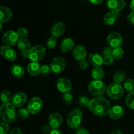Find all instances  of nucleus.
I'll list each match as a JSON object with an SVG mask.
<instances>
[{
    "mask_svg": "<svg viewBox=\"0 0 134 134\" xmlns=\"http://www.w3.org/2000/svg\"><path fill=\"white\" fill-rule=\"evenodd\" d=\"M75 43L74 41L71 38H65L62 41L60 44V49L64 52H68L73 49Z\"/></svg>",
    "mask_w": 134,
    "mask_h": 134,
    "instance_id": "23",
    "label": "nucleus"
},
{
    "mask_svg": "<svg viewBox=\"0 0 134 134\" xmlns=\"http://www.w3.org/2000/svg\"><path fill=\"white\" fill-rule=\"evenodd\" d=\"M73 56L75 60L78 61L85 60L86 56V50L82 45H77L73 48Z\"/></svg>",
    "mask_w": 134,
    "mask_h": 134,
    "instance_id": "18",
    "label": "nucleus"
},
{
    "mask_svg": "<svg viewBox=\"0 0 134 134\" xmlns=\"http://www.w3.org/2000/svg\"><path fill=\"white\" fill-rule=\"evenodd\" d=\"M107 41L109 47L113 48H115L120 47L121 44H122L123 39L119 33L113 32L108 35Z\"/></svg>",
    "mask_w": 134,
    "mask_h": 134,
    "instance_id": "9",
    "label": "nucleus"
},
{
    "mask_svg": "<svg viewBox=\"0 0 134 134\" xmlns=\"http://www.w3.org/2000/svg\"><path fill=\"white\" fill-rule=\"evenodd\" d=\"M57 45V40L53 36L50 37L47 40V46L49 48H54Z\"/></svg>",
    "mask_w": 134,
    "mask_h": 134,
    "instance_id": "34",
    "label": "nucleus"
},
{
    "mask_svg": "<svg viewBox=\"0 0 134 134\" xmlns=\"http://www.w3.org/2000/svg\"><path fill=\"white\" fill-rule=\"evenodd\" d=\"M27 102V96L22 92L15 93L12 98L11 103L16 107L23 106Z\"/></svg>",
    "mask_w": 134,
    "mask_h": 134,
    "instance_id": "12",
    "label": "nucleus"
},
{
    "mask_svg": "<svg viewBox=\"0 0 134 134\" xmlns=\"http://www.w3.org/2000/svg\"><path fill=\"white\" fill-rule=\"evenodd\" d=\"M13 96H11V93L7 90H3L1 93V99L3 103H10V101L12 100Z\"/></svg>",
    "mask_w": 134,
    "mask_h": 134,
    "instance_id": "28",
    "label": "nucleus"
},
{
    "mask_svg": "<svg viewBox=\"0 0 134 134\" xmlns=\"http://www.w3.org/2000/svg\"><path fill=\"white\" fill-rule=\"evenodd\" d=\"M46 54V49L43 46L37 44L31 47L30 51L29 59L32 62H37L41 60Z\"/></svg>",
    "mask_w": 134,
    "mask_h": 134,
    "instance_id": "6",
    "label": "nucleus"
},
{
    "mask_svg": "<svg viewBox=\"0 0 134 134\" xmlns=\"http://www.w3.org/2000/svg\"><path fill=\"white\" fill-rule=\"evenodd\" d=\"M88 108L96 116H105L109 115L111 107L110 103L106 98L96 97L91 99Z\"/></svg>",
    "mask_w": 134,
    "mask_h": 134,
    "instance_id": "1",
    "label": "nucleus"
},
{
    "mask_svg": "<svg viewBox=\"0 0 134 134\" xmlns=\"http://www.w3.org/2000/svg\"><path fill=\"white\" fill-rule=\"evenodd\" d=\"M110 134H124L123 132H122L120 130H115L113 131Z\"/></svg>",
    "mask_w": 134,
    "mask_h": 134,
    "instance_id": "49",
    "label": "nucleus"
},
{
    "mask_svg": "<svg viewBox=\"0 0 134 134\" xmlns=\"http://www.w3.org/2000/svg\"><path fill=\"white\" fill-rule=\"evenodd\" d=\"M52 129H53V128L50 126L49 124H44V125L42 127V132L44 133H50Z\"/></svg>",
    "mask_w": 134,
    "mask_h": 134,
    "instance_id": "42",
    "label": "nucleus"
},
{
    "mask_svg": "<svg viewBox=\"0 0 134 134\" xmlns=\"http://www.w3.org/2000/svg\"><path fill=\"white\" fill-rule=\"evenodd\" d=\"M125 103L127 107L131 109L134 110V92L130 93L126 98Z\"/></svg>",
    "mask_w": 134,
    "mask_h": 134,
    "instance_id": "31",
    "label": "nucleus"
},
{
    "mask_svg": "<svg viewBox=\"0 0 134 134\" xmlns=\"http://www.w3.org/2000/svg\"><path fill=\"white\" fill-rule=\"evenodd\" d=\"M65 61L62 57H55L51 64V69L54 73H60L64 71L65 68Z\"/></svg>",
    "mask_w": 134,
    "mask_h": 134,
    "instance_id": "10",
    "label": "nucleus"
},
{
    "mask_svg": "<svg viewBox=\"0 0 134 134\" xmlns=\"http://www.w3.org/2000/svg\"><path fill=\"white\" fill-rule=\"evenodd\" d=\"M115 59L113 58L112 56H104L103 57V63L105 65H109L113 63Z\"/></svg>",
    "mask_w": 134,
    "mask_h": 134,
    "instance_id": "39",
    "label": "nucleus"
},
{
    "mask_svg": "<svg viewBox=\"0 0 134 134\" xmlns=\"http://www.w3.org/2000/svg\"><path fill=\"white\" fill-rule=\"evenodd\" d=\"M16 33L20 39H23V38H26L27 36V30L25 27H20L18 29Z\"/></svg>",
    "mask_w": 134,
    "mask_h": 134,
    "instance_id": "38",
    "label": "nucleus"
},
{
    "mask_svg": "<svg viewBox=\"0 0 134 134\" xmlns=\"http://www.w3.org/2000/svg\"><path fill=\"white\" fill-rule=\"evenodd\" d=\"M30 113L29 112V111L27 110V109H26L22 108L17 111L16 115H17V116L19 118V119H22V120H24V119H26V118L28 117L29 114Z\"/></svg>",
    "mask_w": 134,
    "mask_h": 134,
    "instance_id": "32",
    "label": "nucleus"
},
{
    "mask_svg": "<svg viewBox=\"0 0 134 134\" xmlns=\"http://www.w3.org/2000/svg\"><path fill=\"white\" fill-rule=\"evenodd\" d=\"M10 73L16 78H21L24 75V69L20 65H13L10 68Z\"/></svg>",
    "mask_w": 134,
    "mask_h": 134,
    "instance_id": "25",
    "label": "nucleus"
},
{
    "mask_svg": "<svg viewBox=\"0 0 134 134\" xmlns=\"http://www.w3.org/2000/svg\"><path fill=\"white\" fill-rule=\"evenodd\" d=\"M19 37L16 32L13 30H9L6 31L3 35V42L7 46L13 47L17 44L19 40Z\"/></svg>",
    "mask_w": 134,
    "mask_h": 134,
    "instance_id": "7",
    "label": "nucleus"
},
{
    "mask_svg": "<svg viewBox=\"0 0 134 134\" xmlns=\"http://www.w3.org/2000/svg\"><path fill=\"white\" fill-rule=\"evenodd\" d=\"M41 66L39 62H31L27 65V72L32 77H36L38 75L41 74Z\"/></svg>",
    "mask_w": 134,
    "mask_h": 134,
    "instance_id": "20",
    "label": "nucleus"
},
{
    "mask_svg": "<svg viewBox=\"0 0 134 134\" xmlns=\"http://www.w3.org/2000/svg\"><path fill=\"white\" fill-rule=\"evenodd\" d=\"M126 2L124 0H107V6L110 11L119 12L124 8Z\"/></svg>",
    "mask_w": 134,
    "mask_h": 134,
    "instance_id": "13",
    "label": "nucleus"
},
{
    "mask_svg": "<svg viewBox=\"0 0 134 134\" xmlns=\"http://www.w3.org/2000/svg\"><path fill=\"white\" fill-rule=\"evenodd\" d=\"M124 55V51L121 47L113 48L112 52V56L115 60H120Z\"/></svg>",
    "mask_w": 134,
    "mask_h": 134,
    "instance_id": "30",
    "label": "nucleus"
},
{
    "mask_svg": "<svg viewBox=\"0 0 134 134\" xmlns=\"http://www.w3.org/2000/svg\"><path fill=\"white\" fill-rule=\"evenodd\" d=\"M119 16H120L119 12L109 11L104 16L105 24L107 26H112L115 23V22L119 18Z\"/></svg>",
    "mask_w": 134,
    "mask_h": 134,
    "instance_id": "21",
    "label": "nucleus"
},
{
    "mask_svg": "<svg viewBox=\"0 0 134 134\" xmlns=\"http://www.w3.org/2000/svg\"><path fill=\"white\" fill-rule=\"evenodd\" d=\"M128 22L132 26H134V13L131 12L128 15Z\"/></svg>",
    "mask_w": 134,
    "mask_h": 134,
    "instance_id": "44",
    "label": "nucleus"
},
{
    "mask_svg": "<svg viewBox=\"0 0 134 134\" xmlns=\"http://www.w3.org/2000/svg\"><path fill=\"white\" fill-rule=\"evenodd\" d=\"M63 118L58 112H54L48 117V124L52 128H58L62 125Z\"/></svg>",
    "mask_w": 134,
    "mask_h": 134,
    "instance_id": "14",
    "label": "nucleus"
},
{
    "mask_svg": "<svg viewBox=\"0 0 134 134\" xmlns=\"http://www.w3.org/2000/svg\"><path fill=\"white\" fill-rule=\"evenodd\" d=\"M107 94L110 98L116 100L123 96L124 90L121 85L113 82L107 88Z\"/></svg>",
    "mask_w": 134,
    "mask_h": 134,
    "instance_id": "5",
    "label": "nucleus"
},
{
    "mask_svg": "<svg viewBox=\"0 0 134 134\" xmlns=\"http://www.w3.org/2000/svg\"><path fill=\"white\" fill-rule=\"evenodd\" d=\"M49 134H63L62 131L58 128H53Z\"/></svg>",
    "mask_w": 134,
    "mask_h": 134,
    "instance_id": "46",
    "label": "nucleus"
},
{
    "mask_svg": "<svg viewBox=\"0 0 134 134\" xmlns=\"http://www.w3.org/2000/svg\"><path fill=\"white\" fill-rule=\"evenodd\" d=\"M0 116L3 121L12 123L16 119L15 107L12 103H3L0 107Z\"/></svg>",
    "mask_w": 134,
    "mask_h": 134,
    "instance_id": "2",
    "label": "nucleus"
},
{
    "mask_svg": "<svg viewBox=\"0 0 134 134\" xmlns=\"http://www.w3.org/2000/svg\"><path fill=\"white\" fill-rule=\"evenodd\" d=\"M82 113L79 109H75L71 111L67 118V124L71 129H77L82 122Z\"/></svg>",
    "mask_w": 134,
    "mask_h": 134,
    "instance_id": "3",
    "label": "nucleus"
},
{
    "mask_svg": "<svg viewBox=\"0 0 134 134\" xmlns=\"http://www.w3.org/2000/svg\"><path fill=\"white\" fill-rule=\"evenodd\" d=\"M126 77V73L124 71H118L113 75V81L115 83L120 85L124 82Z\"/></svg>",
    "mask_w": 134,
    "mask_h": 134,
    "instance_id": "27",
    "label": "nucleus"
},
{
    "mask_svg": "<svg viewBox=\"0 0 134 134\" xmlns=\"http://www.w3.org/2000/svg\"><path fill=\"white\" fill-rule=\"evenodd\" d=\"M65 27L64 23L58 22L55 23L51 29V34L56 38H59L65 33Z\"/></svg>",
    "mask_w": 134,
    "mask_h": 134,
    "instance_id": "17",
    "label": "nucleus"
},
{
    "mask_svg": "<svg viewBox=\"0 0 134 134\" xmlns=\"http://www.w3.org/2000/svg\"><path fill=\"white\" fill-rule=\"evenodd\" d=\"M89 1L94 5H99V4L102 3L104 0H89Z\"/></svg>",
    "mask_w": 134,
    "mask_h": 134,
    "instance_id": "48",
    "label": "nucleus"
},
{
    "mask_svg": "<svg viewBox=\"0 0 134 134\" xmlns=\"http://www.w3.org/2000/svg\"><path fill=\"white\" fill-rule=\"evenodd\" d=\"M124 89L128 92L132 93L134 92V81L131 79L126 80L124 82Z\"/></svg>",
    "mask_w": 134,
    "mask_h": 134,
    "instance_id": "29",
    "label": "nucleus"
},
{
    "mask_svg": "<svg viewBox=\"0 0 134 134\" xmlns=\"http://www.w3.org/2000/svg\"><path fill=\"white\" fill-rule=\"evenodd\" d=\"M9 128L7 122L3 121V120L0 122V130H1L0 134H7L9 132Z\"/></svg>",
    "mask_w": 134,
    "mask_h": 134,
    "instance_id": "37",
    "label": "nucleus"
},
{
    "mask_svg": "<svg viewBox=\"0 0 134 134\" xmlns=\"http://www.w3.org/2000/svg\"><path fill=\"white\" fill-rule=\"evenodd\" d=\"M130 7V9L131 10H132V12H133L134 13V0H132Z\"/></svg>",
    "mask_w": 134,
    "mask_h": 134,
    "instance_id": "50",
    "label": "nucleus"
},
{
    "mask_svg": "<svg viewBox=\"0 0 134 134\" xmlns=\"http://www.w3.org/2000/svg\"><path fill=\"white\" fill-rule=\"evenodd\" d=\"M9 134H23V132L20 128H14L10 130Z\"/></svg>",
    "mask_w": 134,
    "mask_h": 134,
    "instance_id": "45",
    "label": "nucleus"
},
{
    "mask_svg": "<svg viewBox=\"0 0 134 134\" xmlns=\"http://www.w3.org/2000/svg\"><path fill=\"white\" fill-rule=\"evenodd\" d=\"M52 69H51V65H43L41 66V74L43 76H48L52 72Z\"/></svg>",
    "mask_w": 134,
    "mask_h": 134,
    "instance_id": "35",
    "label": "nucleus"
},
{
    "mask_svg": "<svg viewBox=\"0 0 134 134\" xmlns=\"http://www.w3.org/2000/svg\"><path fill=\"white\" fill-rule=\"evenodd\" d=\"M43 107V102L39 97H34L31 98L27 105V110L31 114L38 113L40 112Z\"/></svg>",
    "mask_w": 134,
    "mask_h": 134,
    "instance_id": "8",
    "label": "nucleus"
},
{
    "mask_svg": "<svg viewBox=\"0 0 134 134\" xmlns=\"http://www.w3.org/2000/svg\"><path fill=\"white\" fill-rule=\"evenodd\" d=\"M29 54H30V51L21 52V55L24 58H29Z\"/></svg>",
    "mask_w": 134,
    "mask_h": 134,
    "instance_id": "47",
    "label": "nucleus"
},
{
    "mask_svg": "<svg viewBox=\"0 0 134 134\" xmlns=\"http://www.w3.org/2000/svg\"><path fill=\"white\" fill-rule=\"evenodd\" d=\"M113 48H111V47H108L107 48H105L103 51V57L104 56H112V52Z\"/></svg>",
    "mask_w": 134,
    "mask_h": 134,
    "instance_id": "41",
    "label": "nucleus"
},
{
    "mask_svg": "<svg viewBox=\"0 0 134 134\" xmlns=\"http://www.w3.org/2000/svg\"><path fill=\"white\" fill-rule=\"evenodd\" d=\"M88 90L90 94L96 97H101L107 92L106 85L103 81L94 80L88 85Z\"/></svg>",
    "mask_w": 134,
    "mask_h": 134,
    "instance_id": "4",
    "label": "nucleus"
},
{
    "mask_svg": "<svg viewBox=\"0 0 134 134\" xmlns=\"http://www.w3.org/2000/svg\"><path fill=\"white\" fill-rule=\"evenodd\" d=\"M104 75V71L101 68H94L92 71V77L94 79V80L101 81L103 79Z\"/></svg>",
    "mask_w": 134,
    "mask_h": 134,
    "instance_id": "26",
    "label": "nucleus"
},
{
    "mask_svg": "<svg viewBox=\"0 0 134 134\" xmlns=\"http://www.w3.org/2000/svg\"><path fill=\"white\" fill-rule=\"evenodd\" d=\"M12 16L13 13L10 9L5 6L0 7V22H7L12 18Z\"/></svg>",
    "mask_w": 134,
    "mask_h": 134,
    "instance_id": "22",
    "label": "nucleus"
},
{
    "mask_svg": "<svg viewBox=\"0 0 134 134\" xmlns=\"http://www.w3.org/2000/svg\"><path fill=\"white\" fill-rule=\"evenodd\" d=\"M79 67L81 68V69L85 70V69H87L88 67V63L85 60H81V61L79 62Z\"/></svg>",
    "mask_w": 134,
    "mask_h": 134,
    "instance_id": "43",
    "label": "nucleus"
},
{
    "mask_svg": "<svg viewBox=\"0 0 134 134\" xmlns=\"http://www.w3.org/2000/svg\"><path fill=\"white\" fill-rule=\"evenodd\" d=\"M17 46L21 52L30 51V49L31 48V42L26 38L19 39L18 43H17Z\"/></svg>",
    "mask_w": 134,
    "mask_h": 134,
    "instance_id": "24",
    "label": "nucleus"
},
{
    "mask_svg": "<svg viewBox=\"0 0 134 134\" xmlns=\"http://www.w3.org/2000/svg\"><path fill=\"white\" fill-rule=\"evenodd\" d=\"M89 62L94 68H100L103 63V58L98 53H91L88 57Z\"/></svg>",
    "mask_w": 134,
    "mask_h": 134,
    "instance_id": "19",
    "label": "nucleus"
},
{
    "mask_svg": "<svg viewBox=\"0 0 134 134\" xmlns=\"http://www.w3.org/2000/svg\"><path fill=\"white\" fill-rule=\"evenodd\" d=\"M90 102L91 100L86 96H81L78 100L79 105L83 107H88Z\"/></svg>",
    "mask_w": 134,
    "mask_h": 134,
    "instance_id": "33",
    "label": "nucleus"
},
{
    "mask_svg": "<svg viewBox=\"0 0 134 134\" xmlns=\"http://www.w3.org/2000/svg\"><path fill=\"white\" fill-rule=\"evenodd\" d=\"M76 134H90V132L86 128L83 127H79L75 130Z\"/></svg>",
    "mask_w": 134,
    "mask_h": 134,
    "instance_id": "40",
    "label": "nucleus"
},
{
    "mask_svg": "<svg viewBox=\"0 0 134 134\" xmlns=\"http://www.w3.org/2000/svg\"><path fill=\"white\" fill-rule=\"evenodd\" d=\"M124 115V109L122 107L119 105L113 106L110 109L109 116L113 120H118L121 119Z\"/></svg>",
    "mask_w": 134,
    "mask_h": 134,
    "instance_id": "16",
    "label": "nucleus"
},
{
    "mask_svg": "<svg viewBox=\"0 0 134 134\" xmlns=\"http://www.w3.org/2000/svg\"><path fill=\"white\" fill-rule=\"evenodd\" d=\"M1 54L3 58L9 61H13L16 58V53L9 46L4 45L1 47Z\"/></svg>",
    "mask_w": 134,
    "mask_h": 134,
    "instance_id": "15",
    "label": "nucleus"
},
{
    "mask_svg": "<svg viewBox=\"0 0 134 134\" xmlns=\"http://www.w3.org/2000/svg\"><path fill=\"white\" fill-rule=\"evenodd\" d=\"M56 86L61 92L65 94V93L69 92L71 90L72 84L69 79L62 77L59 79L57 81Z\"/></svg>",
    "mask_w": 134,
    "mask_h": 134,
    "instance_id": "11",
    "label": "nucleus"
},
{
    "mask_svg": "<svg viewBox=\"0 0 134 134\" xmlns=\"http://www.w3.org/2000/svg\"><path fill=\"white\" fill-rule=\"evenodd\" d=\"M62 99L66 104L70 105L73 101V96L70 93H65L63 94Z\"/></svg>",
    "mask_w": 134,
    "mask_h": 134,
    "instance_id": "36",
    "label": "nucleus"
}]
</instances>
